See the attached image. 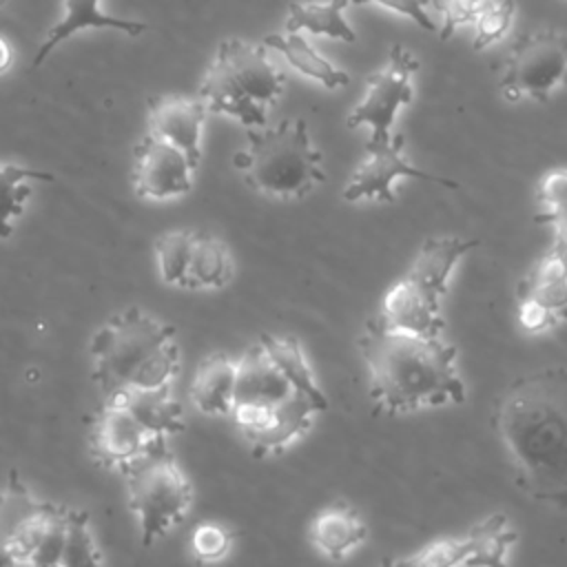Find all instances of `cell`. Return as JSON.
Wrapping results in <instances>:
<instances>
[{"instance_id": "8fae6325", "label": "cell", "mask_w": 567, "mask_h": 567, "mask_svg": "<svg viewBox=\"0 0 567 567\" xmlns=\"http://www.w3.org/2000/svg\"><path fill=\"white\" fill-rule=\"evenodd\" d=\"M516 317L525 332L543 334L567 321V248L558 241L518 281Z\"/></svg>"}, {"instance_id": "8992f818", "label": "cell", "mask_w": 567, "mask_h": 567, "mask_svg": "<svg viewBox=\"0 0 567 567\" xmlns=\"http://www.w3.org/2000/svg\"><path fill=\"white\" fill-rule=\"evenodd\" d=\"M126 501L140 525L142 547L179 527L195 501L193 483L177 463L168 439L153 441L146 452L120 470Z\"/></svg>"}, {"instance_id": "2e32d148", "label": "cell", "mask_w": 567, "mask_h": 567, "mask_svg": "<svg viewBox=\"0 0 567 567\" xmlns=\"http://www.w3.org/2000/svg\"><path fill=\"white\" fill-rule=\"evenodd\" d=\"M295 392L299 390L286 379L259 339L237 357L233 408H275Z\"/></svg>"}, {"instance_id": "52a82bcc", "label": "cell", "mask_w": 567, "mask_h": 567, "mask_svg": "<svg viewBox=\"0 0 567 567\" xmlns=\"http://www.w3.org/2000/svg\"><path fill=\"white\" fill-rule=\"evenodd\" d=\"M69 512L38 498L11 470L0 489V567L60 565Z\"/></svg>"}, {"instance_id": "7402d4cb", "label": "cell", "mask_w": 567, "mask_h": 567, "mask_svg": "<svg viewBox=\"0 0 567 567\" xmlns=\"http://www.w3.org/2000/svg\"><path fill=\"white\" fill-rule=\"evenodd\" d=\"M106 399H117L124 403L133 416L155 436H175L186 430L184 408L175 399L173 385L153 390H122Z\"/></svg>"}, {"instance_id": "f546056e", "label": "cell", "mask_w": 567, "mask_h": 567, "mask_svg": "<svg viewBox=\"0 0 567 567\" xmlns=\"http://www.w3.org/2000/svg\"><path fill=\"white\" fill-rule=\"evenodd\" d=\"M516 16V2L514 0H489L478 16L474 18V35H472V47L474 51H483L498 42L507 29L512 27Z\"/></svg>"}, {"instance_id": "ffe728a7", "label": "cell", "mask_w": 567, "mask_h": 567, "mask_svg": "<svg viewBox=\"0 0 567 567\" xmlns=\"http://www.w3.org/2000/svg\"><path fill=\"white\" fill-rule=\"evenodd\" d=\"M368 538V525L346 501L319 509L310 523L312 545L330 560H343Z\"/></svg>"}, {"instance_id": "603a6c76", "label": "cell", "mask_w": 567, "mask_h": 567, "mask_svg": "<svg viewBox=\"0 0 567 567\" xmlns=\"http://www.w3.org/2000/svg\"><path fill=\"white\" fill-rule=\"evenodd\" d=\"M268 49H275L286 58V62L297 69L301 75L319 82L326 89H339L350 82V75L323 58L301 31L270 33L261 40Z\"/></svg>"}, {"instance_id": "d590c367", "label": "cell", "mask_w": 567, "mask_h": 567, "mask_svg": "<svg viewBox=\"0 0 567 567\" xmlns=\"http://www.w3.org/2000/svg\"><path fill=\"white\" fill-rule=\"evenodd\" d=\"M0 4H4V0H0Z\"/></svg>"}, {"instance_id": "484cf974", "label": "cell", "mask_w": 567, "mask_h": 567, "mask_svg": "<svg viewBox=\"0 0 567 567\" xmlns=\"http://www.w3.org/2000/svg\"><path fill=\"white\" fill-rule=\"evenodd\" d=\"M261 346L268 350L272 361L279 365V370L286 374V379L306 396H310L323 412L328 410V396L323 394L321 385L315 379V372L308 363V357L303 352V346L295 337L286 334H259Z\"/></svg>"}, {"instance_id": "1f68e13d", "label": "cell", "mask_w": 567, "mask_h": 567, "mask_svg": "<svg viewBox=\"0 0 567 567\" xmlns=\"http://www.w3.org/2000/svg\"><path fill=\"white\" fill-rule=\"evenodd\" d=\"M432 7L439 13V35L441 40H447L454 35L456 29L472 24L478 11L489 2V0H430Z\"/></svg>"}, {"instance_id": "9a60e30c", "label": "cell", "mask_w": 567, "mask_h": 567, "mask_svg": "<svg viewBox=\"0 0 567 567\" xmlns=\"http://www.w3.org/2000/svg\"><path fill=\"white\" fill-rule=\"evenodd\" d=\"M206 115L208 109L199 95H159L148 100L146 133L182 148L199 166Z\"/></svg>"}, {"instance_id": "d6a6232c", "label": "cell", "mask_w": 567, "mask_h": 567, "mask_svg": "<svg viewBox=\"0 0 567 567\" xmlns=\"http://www.w3.org/2000/svg\"><path fill=\"white\" fill-rule=\"evenodd\" d=\"M348 4L352 7H361V4H379L385 7L394 13H401L405 18H410L412 22H416L423 31H439V22L430 16V0H348Z\"/></svg>"}, {"instance_id": "4fadbf2b", "label": "cell", "mask_w": 567, "mask_h": 567, "mask_svg": "<svg viewBox=\"0 0 567 567\" xmlns=\"http://www.w3.org/2000/svg\"><path fill=\"white\" fill-rule=\"evenodd\" d=\"M518 540L516 529L503 514L474 525L470 532L456 538H443L410 558H401L403 565H503L509 547Z\"/></svg>"}, {"instance_id": "e575fe53", "label": "cell", "mask_w": 567, "mask_h": 567, "mask_svg": "<svg viewBox=\"0 0 567 567\" xmlns=\"http://www.w3.org/2000/svg\"><path fill=\"white\" fill-rule=\"evenodd\" d=\"M13 62V49L11 44L0 35V73H4Z\"/></svg>"}, {"instance_id": "ac0fdd59", "label": "cell", "mask_w": 567, "mask_h": 567, "mask_svg": "<svg viewBox=\"0 0 567 567\" xmlns=\"http://www.w3.org/2000/svg\"><path fill=\"white\" fill-rule=\"evenodd\" d=\"M476 246V239H463L456 235L430 237L421 244L405 277H410L430 297L443 301L450 290V277L456 264Z\"/></svg>"}, {"instance_id": "d6986e66", "label": "cell", "mask_w": 567, "mask_h": 567, "mask_svg": "<svg viewBox=\"0 0 567 567\" xmlns=\"http://www.w3.org/2000/svg\"><path fill=\"white\" fill-rule=\"evenodd\" d=\"M62 18L49 29L44 42L40 44L35 58H33V69L40 66L47 55L66 38L89 31V29H115L124 31L126 35H140L148 29L146 22L140 20H128V18H115L102 11V0H62Z\"/></svg>"}, {"instance_id": "9c48e42d", "label": "cell", "mask_w": 567, "mask_h": 567, "mask_svg": "<svg viewBox=\"0 0 567 567\" xmlns=\"http://www.w3.org/2000/svg\"><path fill=\"white\" fill-rule=\"evenodd\" d=\"M419 71V60L403 44H392L388 60L381 69L365 78V93L359 104L350 111L346 124L348 128H368V140L385 142L390 140L394 120L403 106L414 97V73Z\"/></svg>"}, {"instance_id": "f1b7e54d", "label": "cell", "mask_w": 567, "mask_h": 567, "mask_svg": "<svg viewBox=\"0 0 567 567\" xmlns=\"http://www.w3.org/2000/svg\"><path fill=\"white\" fill-rule=\"evenodd\" d=\"M102 563H104V556L93 538L89 512L80 507H71L60 567H86V565H102Z\"/></svg>"}, {"instance_id": "ba28073f", "label": "cell", "mask_w": 567, "mask_h": 567, "mask_svg": "<svg viewBox=\"0 0 567 567\" xmlns=\"http://www.w3.org/2000/svg\"><path fill=\"white\" fill-rule=\"evenodd\" d=\"M567 84V31L540 29L520 35L503 64L498 89L505 100L547 102Z\"/></svg>"}, {"instance_id": "6da1fadb", "label": "cell", "mask_w": 567, "mask_h": 567, "mask_svg": "<svg viewBox=\"0 0 567 567\" xmlns=\"http://www.w3.org/2000/svg\"><path fill=\"white\" fill-rule=\"evenodd\" d=\"M518 487L534 501L567 509V368L516 379L492 416Z\"/></svg>"}, {"instance_id": "7a4b0ae2", "label": "cell", "mask_w": 567, "mask_h": 567, "mask_svg": "<svg viewBox=\"0 0 567 567\" xmlns=\"http://www.w3.org/2000/svg\"><path fill=\"white\" fill-rule=\"evenodd\" d=\"M357 346L368 370L370 399L381 412L410 414L465 401L456 346L443 334L394 330L374 315L365 321Z\"/></svg>"}, {"instance_id": "836d02e7", "label": "cell", "mask_w": 567, "mask_h": 567, "mask_svg": "<svg viewBox=\"0 0 567 567\" xmlns=\"http://www.w3.org/2000/svg\"><path fill=\"white\" fill-rule=\"evenodd\" d=\"M536 219L540 224H549L554 228V241H558L567 248V204L551 208V210H543Z\"/></svg>"}, {"instance_id": "83f0119b", "label": "cell", "mask_w": 567, "mask_h": 567, "mask_svg": "<svg viewBox=\"0 0 567 567\" xmlns=\"http://www.w3.org/2000/svg\"><path fill=\"white\" fill-rule=\"evenodd\" d=\"M195 230L177 228L155 239V264L159 279L168 286L186 288V270L193 252Z\"/></svg>"}, {"instance_id": "5b68a950", "label": "cell", "mask_w": 567, "mask_h": 567, "mask_svg": "<svg viewBox=\"0 0 567 567\" xmlns=\"http://www.w3.org/2000/svg\"><path fill=\"white\" fill-rule=\"evenodd\" d=\"M286 89V75L270 60L264 42L221 40L197 95L208 113L237 120L246 128L268 124V111Z\"/></svg>"}, {"instance_id": "d4e9b609", "label": "cell", "mask_w": 567, "mask_h": 567, "mask_svg": "<svg viewBox=\"0 0 567 567\" xmlns=\"http://www.w3.org/2000/svg\"><path fill=\"white\" fill-rule=\"evenodd\" d=\"M348 0L328 2H290L286 16V31H308L312 35H326L341 42H354L357 33L343 18Z\"/></svg>"}, {"instance_id": "30bf717a", "label": "cell", "mask_w": 567, "mask_h": 567, "mask_svg": "<svg viewBox=\"0 0 567 567\" xmlns=\"http://www.w3.org/2000/svg\"><path fill=\"white\" fill-rule=\"evenodd\" d=\"M423 179L436 182L445 188H458L454 179L427 173L414 164H410L405 155V140L401 135H392L385 142H365L363 155L354 166L348 184L341 190V197L350 204L357 202H377V204H392L396 199L392 184L396 179Z\"/></svg>"}, {"instance_id": "3957f363", "label": "cell", "mask_w": 567, "mask_h": 567, "mask_svg": "<svg viewBox=\"0 0 567 567\" xmlns=\"http://www.w3.org/2000/svg\"><path fill=\"white\" fill-rule=\"evenodd\" d=\"M91 379L102 399L122 390L173 385L179 374L177 332L164 319L131 306L91 337Z\"/></svg>"}, {"instance_id": "cb8c5ba5", "label": "cell", "mask_w": 567, "mask_h": 567, "mask_svg": "<svg viewBox=\"0 0 567 567\" xmlns=\"http://www.w3.org/2000/svg\"><path fill=\"white\" fill-rule=\"evenodd\" d=\"M235 277V259L228 244L210 233H195L186 270V290H219Z\"/></svg>"}, {"instance_id": "4dcf8cb0", "label": "cell", "mask_w": 567, "mask_h": 567, "mask_svg": "<svg viewBox=\"0 0 567 567\" xmlns=\"http://www.w3.org/2000/svg\"><path fill=\"white\" fill-rule=\"evenodd\" d=\"M235 543V534L219 523H199L190 536L193 556L199 563L221 560Z\"/></svg>"}, {"instance_id": "7c38bea8", "label": "cell", "mask_w": 567, "mask_h": 567, "mask_svg": "<svg viewBox=\"0 0 567 567\" xmlns=\"http://www.w3.org/2000/svg\"><path fill=\"white\" fill-rule=\"evenodd\" d=\"M197 164L177 146L148 133L133 148L131 182L142 199L166 202L190 193Z\"/></svg>"}, {"instance_id": "277c9868", "label": "cell", "mask_w": 567, "mask_h": 567, "mask_svg": "<svg viewBox=\"0 0 567 567\" xmlns=\"http://www.w3.org/2000/svg\"><path fill=\"white\" fill-rule=\"evenodd\" d=\"M233 164L255 193L279 202H299L326 182L323 155L301 117L248 128Z\"/></svg>"}, {"instance_id": "44dd1931", "label": "cell", "mask_w": 567, "mask_h": 567, "mask_svg": "<svg viewBox=\"0 0 567 567\" xmlns=\"http://www.w3.org/2000/svg\"><path fill=\"white\" fill-rule=\"evenodd\" d=\"M237 359L226 352H213L199 361L190 381V403L208 416H230L235 405Z\"/></svg>"}, {"instance_id": "5bb4252c", "label": "cell", "mask_w": 567, "mask_h": 567, "mask_svg": "<svg viewBox=\"0 0 567 567\" xmlns=\"http://www.w3.org/2000/svg\"><path fill=\"white\" fill-rule=\"evenodd\" d=\"M157 439L166 436L151 434L117 399H102V405L93 414L89 427L91 456L102 467L115 472L146 452V447Z\"/></svg>"}, {"instance_id": "4316f807", "label": "cell", "mask_w": 567, "mask_h": 567, "mask_svg": "<svg viewBox=\"0 0 567 567\" xmlns=\"http://www.w3.org/2000/svg\"><path fill=\"white\" fill-rule=\"evenodd\" d=\"M29 179L53 182V175L0 162V239L11 237L13 219H18L24 213L27 199L31 195Z\"/></svg>"}, {"instance_id": "e0dca14e", "label": "cell", "mask_w": 567, "mask_h": 567, "mask_svg": "<svg viewBox=\"0 0 567 567\" xmlns=\"http://www.w3.org/2000/svg\"><path fill=\"white\" fill-rule=\"evenodd\" d=\"M379 319L394 330L421 337H439L445 330L441 301L423 292L405 275L383 292Z\"/></svg>"}]
</instances>
